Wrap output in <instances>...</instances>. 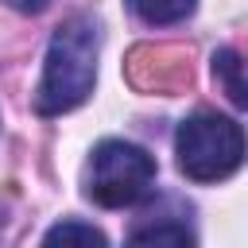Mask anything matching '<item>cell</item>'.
I'll list each match as a JSON object with an SVG mask.
<instances>
[{"instance_id": "8992f818", "label": "cell", "mask_w": 248, "mask_h": 248, "mask_svg": "<svg viewBox=\"0 0 248 248\" xmlns=\"http://www.w3.org/2000/svg\"><path fill=\"white\" fill-rule=\"evenodd\" d=\"M132 244H194L198 236L182 225V221H163V225H140V229H132V236H128Z\"/></svg>"}, {"instance_id": "7a4b0ae2", "label": "cell", "mask_w": 248, "mask_h": 248, "mask_svg": "<svg viewBox=\"0 0 248 248\" xmlns=\"http://www.w3.org/2000/svg\"><path fill=\"white\" fill-rule=\"evenodd\" d=\"M174 155L190 182H221L244 163V128L221 112H194L174 132Z\"/></svg>"}, {"instance_id": "52a82bcc", "label": "cell", "mask_w": 248, "mask_h": 248, "mask_svg": "<svg viewBox=\"0 0 248 248\" xmlns=\"http://www.w3.org/2000/svg\"><path fill=\"white\" fill-rule=\"evenodd\" d=\"M43 244H108V236L85 221H62V225L46 229Z\"/></svg>"}, {"instance_id": "5b68a950", "label": "cell", "mask_w": 248, "mask_h": 248, "mask_svg": "<svg viewBox=\"0 0 248 248\" xmlns=\"http://www.w3.org/2000/svg\"><path fill=\"white\" fill-rule=\"evenodd\" d=\"M213 78L225 85V93H229V101L236 108L248 105V97H244V62H240V54L232 46H221L213 54Z\"/></svg>"}, {"instance_id": "ba28073f", "label": "cell", "mask_w": 248, "mask_h": 248, "mask_svg": "<svg viewBox=\"0 0 248 248\" xmlns=\"http://www.w3.org/2000/svg\"><path fill=\"white\" fill-rule=\"evenodd\" d=\"M4 4H8V8H16V12H27V16H31V12H43L50 0H4Z\"/></svg>"}, {"instance_id": "277c9868", "label": "cell", "mask_w": 248, "mask_h": 248, "mask_svg": "<svg viewBox=\"0 0 248 248\" xmlns=\"http://www.w3.org/2000/svg\"><path fill=\"white\" fill-rule=\"evenodd\" d=\"M132 16L151 23V27H170V23H182L186 16H194L198 0H128Z\"/></svg>"}, {"instance_id": "3957f363", "label": "cell", "mask_w": 248, "mask_h": 248, "mask_svg": "<svg viewBox=\"0 0 248 248\" xmlns=\"http://www.w3.org/2000/svg\"><path fill=\"white\" fill-rule=\"evenodd\" d=\"M155 155L128 140H101L89 155L85 198L101 209H128L140 205L155 186Z\"/></svg>"}, {"instance_id": "6da1fadb", "label": "cell", "mask_w": 248, "mask_h": 248, "mask_svg": "<svg viewBox=\"0 0 248 248\" xmlns=\"http://www.w3.org/2000/svg\"><path fill=\"white\" fill-rule=\"evenodd\" d=\"M97 54H101V27L93 16H70L46 46L43 78L35 93L39 116H62L78 108L97 81Z\"/></svg>"}]
</instances>
